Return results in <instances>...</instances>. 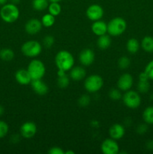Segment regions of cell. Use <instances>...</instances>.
I'll use <instances>...</instances> for the list:
<instances>
[{
  "label": "cell",
  "mask_w": 153,
  "mask_h": 154,
  "mask_svg": "<svg viewBox=\"0 0 153 154\" xmlns=\"http://www.w3.org/2000/svg\"><path fill=\"white\" fill-rule=\"evenodd\" d=\"M42 51V45L40 42L34 40L28 41L21 46V52L25 57L34 58L40 54Z\"/></svg>",
  "instance_id": "5"
},
{
  "label": "cell",
  "mask_w": 153,
  "mask_h": 154,
  "mask_svg": "<svg viewBox=\"0 0 153 154\" xmlns=\"http://www.w3.org/2000/svg\"><path fill=\"white\" fill-rule=\"evenodd\" d=\"M8 0H0V5H4V4L8 3Z\"/></svg>",
  "instance_id": "40"
},
{
  "label": "cell",
  "mask_w": 153,
  "mask_h": 154,
  "mask_svg": "<svg viewBox=\"0 0 153 154\" xmlns=\"http://www.w3.org/2000/svg\"><path fill=\"white\" fill-rule=\"evenodd\" d=\"M91 29L92 32L97 36L103 35L107 33V24L101 20L94 21L92 24Z\"/></svg>",
  "instance_id": "17"
},
{
  "label": "cell",
  "mask_w": 153,
  "mask_h": 154,
  "mask_svg": "<svg viewBox=\"0 0 153 154\" xmlns=\"http://www.w3.org/2000/svg\"><path fill=\"white\" fill-rule=\"evenodd\" d=\"M140 47L145 52L153 53V37L145 36L141 41Z\"/></svg>",
  "instance_id": "21"
},
{
  "label": "cell",
  "mask_w": 153,
  "mask_h": 154,
  "mask_svg": "<svg viewBox=\"0 0 153 154\" xmlns=\"http://www.w3.org/2000/svg\"><path fill=\"white\" fill-rule=\"evenodd\" d=\"M55 63L57 69L67 72L74 66V58L68 51L62 50L58 51L56 55Z\"/></svg>",
  "instance_id": "1"
},
{
  "label": "cell",
  "mask_w": 153,
  "mask_h": 154,
  "mask_svg": "<svg viewBox=\"0 0 153 154\" xmlns=\"http://www.w3.org/2000/svg\"><path fill=\"white\" fill-rule=\"evenodd\" d=\"M140 48V44L138 42V40L134 38L128 39L126 44V49L128 52L130 54H135L138 52Z\"/></svg>",
  "instance_id": "19"
},
{
  "label": "cell",
  "mask_w": 153,
  "mask_h": 154,
  "mask_svg": "<svg viewBox=\"0 0 153 154\" xmlns=\"http://www.w3.org/2000/svg\"><path fill=\"white\" fill-rule=\"evenodd\" d=\"M0 51H1V49H0Z\"/></svg>",
  "instance_id": "44"
},
{
  "label": "cell",
  "mask_w": 153,
  "mask_h": 154,
  "mask_svg": "<svg viewBox=\"0 0 153 154\" xmlns=\"http://www.w3.org/2000/svg\"><path fill=\"white\" fill-rule=\"evenodd\" d=\"M90 101L91 99L88 95H82L78 99V103L81 107H86L89 105Z\"/></svg>",
  "instance_id": "33"
},
{
  "label": "cell",
  "mask_w": 153,
  "mask_h": 154,
  "mask_svg": "<svg viewBox=\"0 0 153 154\" xmlns=\"http://www.w3.org/2000/svg\"><path fill=\"white\" fill-rule=\"evenodd\" d=\"M109 97L113 101H117L122 99V95L121 90L119 89H111L109 92Z\"/></svg>",
  "instance_id": "31"
},
{
  "label": "cell",
  "mask_w": 153,
  "mask_h": 154,
  "mask_svg": "<svg viewBox=\"0 0 153 154\" xmlns=\"http://www.w3.org/2000/svg\"><path fill=\"white\" fill-rule=\"evenodd\" d=\"M15 80L19 84L22 86H26L31 84L32 79L28 70L25 69H18L14 75Z\"/></svg>",
  "instance_id": "14"
},
{
  "label": "cell",
  "mask_w": 153,
  "mask_h": 154,
  "mask_svg": "<svg viewBox=\"0 0 153 154\" xmlns=\"http://www.w3.org/2000/svg\"><path fill=\"white\" fill-rule=\"evenodd\" d=\"M55 43V38L51 35H46L43 39V45L46 48H50Z\"/></svg>",
  "instance_id": "32"
},
{
  "label": "cell",
  "mask_w": 153,
  "mask_h": 154,
  "mask_svg": "<svg viewBox=\"0 0 153 154\" xmlns=\"http://www.w3.org/2000/svg\"><path fill=\"white\" fill-rule=\"evenodd\" d=\"M48 11L54 17L58 16L62 12V6L59 2H50L48 5Z\"/></svg>",
  "instance_id": "26"
},
{
  "label": "cell",
  "mask_w": 153,
  "mask_h": 154,
  "mask_svg": "<svg viewBox=\"0 0 153 154\" xmlns=\"http://www.w3.org/2000/svg\"><path fill=\"white\" fill-rule=\"evenodd\" d=\"M134 84V78L129 73H124L118 78L117 81V88L121 91L126 92L130 90Z\"/></svg>",
  "instance_id": "11"
},
{
  "label": "cell",
  "mask_w": 153,
  "mask_h": 154,
  "mask_svg": "<svg viewBox=\"0 0 153 154\" xmlns=\"http://www.w3.org/2000/svg\"><path fill=\"white\" fill-rule=\"evenodd\" d=\"M112 41H111L110 35H103L98 36L97 41V45L100 49L105 50L110 48L111 45Z\"/></svg>",
  "instance_id": "20"
},
{
  "label": "cell",
  "mask_w": 153,
  "mask_h": 154,
  "mask_svg": "<svg viewBox=\"0 0 153 154\" xmlns=\"http://www.w3.org/2000/svg\"><path fill=\"white\" fill-rule=\"evenodd\" d=\"M69 76L73 81H82L86 76V72L85 69L82 66H75L70 70Z\"/></svg>",
  "instance_id": "18"
},
{
  "label": "cell",
  "mask_w": 153,
  "mask_h": 154,
  "mask_svg": "<svg viewBox=\"0 0 153 154\" xmlns=\"http://www.w3.org/2000/svg\"><path fill=\"white\" fill-rule=\"evenodd\" d=\"M127 23L123 18L117 17L112 18L107 23V33L112 37H117L125 32Z\"/></svg>",
  "instance_id": "3"
},
{
  "label": "cell",
  "mask_w": 153,
  "mask_h": 154,
  "mask_svg": "<svg viewBox=\"0 0 153 154\" xmlns=\"http://www.w3.org/2000/svg\"><path fill=\"white\" fill-rule=\"evenodd\" d=\"M0 58L6 62L11 61L14 58V52L10 48H4L0 51Z\"/></svg>",
  "instance_id": "24"
},
{
  "label": "cell",
  "mask_w": 153,
  "mask_h": 154,
  "mask_svg": "<svg viewBox=\"0 0 153 154\" xmlns=\"http://www.w3.org/2000/svg\"><path fill=\"white\" fill-rule=\"evenodd\" d=\"M146 148L149 150H153V140H149L147 141Z\"/></svg>",
  "instance_id": "38"
},
{
  "label": "cell",
  "mask_w": 153,
  "mask_h": 154,
  "mask_svg": "<svg viewBox=\"0 0 153 154\" xmlns=\"http://www.w3.org/2000/svg\"><path fill=\"white\" fill-rule=\"evenodd\" d=\"M30 84L33 91L39 96H45L49 91V87L42 79L32 80Z\"/></svg>",
  "instance_id": "15"
},
{
  "label": "cell",
  "mask_w": 153,
  "mask_h": 154,
  "mask_svg": "<svg viewBox=\"0 0 153 154\" xmlns=\"http://www.w3.org/2000/svg\"><path fill=\"white\" fill-rule=\"evenodd\" d=\"M136 131L140 135H143V134H145L148 131V124L145 123L138 125L136 129Z\"/></svg>",
  "instance_id": "35"
},
{
  "label": "cell",
  "mask_w": 153,
  "mask_h": 154,
  "mask_svg": "<svg viewBox=\"0 0 153 154\" xmlns=\"http://www.w3.org/2000/svg\"><path fill=\"white\" fill-rule=\"evenodd\" d=\"M124 105L130 109H136L141 105V96L139 93L134 90H129L125 92L122 97Z\"/></svg>",
  "instance_id": "7"
},
{
  "label": "cell",
  "mask_w": 153,
  "mask_h": 154,
  "mask_svg": "<svg viewBox=\"0 0 153 154\" xmlns=\"http://www.w3.org/2000/svg\"><path fill=\"white\" fill-rule=\"evenodd\" d=\"M104 86V80L99 75H91L84 81V88L88 93H97Z\"/></svg>",
  "instance_id": "6"
},
{
  "label": "cell",
  "mask_w": 153,
  "mask_h": 154,
  "mask_svg": "<svg viewBox=\"0 0 153 154\" xmlns=\"http://www.w3.org/2000/svg\"><path fill=\"white\" fill-rule=\"evenodd\" d=\"M150 84L148 81H139L137 84V90L140 93H146L149 90Z\"/></svg>",
  "instance_id": "28"
},
{
  "label": "cell",
  "mask_w": 153,
  "mask_h": 154,
  "mask_svg": "<svg viewBox=\"0 0 153 154\" xmlns=\"http://www.w3.org/2000/svg\"><path fill=\"white\" fill-rule=\"evenodd\" d=\"M32 8L37 11L46 10L49 5V0H32Z\"/></svg>",
  "instance_id": "22"
},
{
  "label": "cell",
  "mask_w": 153,
  "mask_h": 154,
  "mask_svg": "<svg viewBox=\"0 0 153 154\" xmlns=\"http://www.w3.org/2000/svg\"><path fill=\"white\" fill-rule=\"evenodd\" d=\"M130 60L128 57L123 56L118 60V66L121 69H126L130 66Z\"/></svg>",
  "instance_id": "29"
},
{
  "label": "cell",
  "mask_w": 153,
  "mask_h": 154,
  "mask_svg": "<svg viewBox=\"0 0 153 154\" xmlns=\"http://www.w3.org/2000/svg\"><path fill=\"white\" fill-rule=\"evenodd\" d=\"M100 150L104 154H117L119 153V145L116 140L106 138L101 143Z\"/></svg>",
  "instance_id": "8"
},
{
  "label": "cell",
  "mask_w": 153,
  "mask_h": 154,
  "mask_svg": "<svg viewBox=\"0 0 153 154\" xmlns=\"http://www.w3.org/2000/svg\"><path fill=\"white\" fill-rule=\"evenodd\" d=\"M49 154H64V151L59 147H52L48 150Z\"/></svg>",
  "instance_id": "36"
},
{
  "label": "cell",
  "mask_w": 153,
  "mask_h": 154,
  "mask_svg": "<svg viewBox=\"0 0 153 154\" xmlns=\"http://www.w3.org/2000/svg\"><path fill=\"white\" fill-rule=\"evenodd\" d=\"M37 126L34 122L27 121L22 123L20 129V135L24 138H32L37 133Z\"/></svg>",
  "instance_id": "9"
},
{
  "label": "cell",
  "mask_w": 153,
  "mask_h": 154,
  "mask_svg": "<svg viewBox=\"0 0 153 154\" xmlns=\"http://www.w3.org/2000/svg\"><path fill=\"white\" fill-rule=\"evenodd\" d=\"M11 1V3H14V4L15 5H17L18 3L20 2L21 0H10Z\"/></svg>",
  "instance_id": "41"
},
{
  "label": "cell",
  "mask_w": 153,
  "mask_h": 154,
  "mask_svg": "<svg viewBox=\"0 0 153 154\" xmlns=\"http://www.w3.org/2000/svg\"><path fill=\"white\" fill-rule=\"evenodd\" d=\"M125 134V129L124 126L119 123H115L110 126L109 129V135L111 138L115 140H119L124 137Z\"/></svg>",
  "instance_id": "16"
},
{
  "label": "cell",
  "mask_w": 153,
  "mask_h": 154,
  "mask_svg": "<svg viewBox=\"0 0 153 154\" xmlns=\"http://www.w3.org/2000/svg\"><path fill=\"white\" fill-rule=\"evenodd\" d=\"M0 17L7 23H13L20 17V10L16 5L6 3L0 9Z\"/></svg>",
  "instance_id": "2"
},
{
  "label": "cell",
  "mask_w": 153,
  "mask_h": 154,
  "mask_svg": "<svg viewBox=\"0 0 153 154\" xmlns=\"http://www.w3.org/2000/svg\"><path fill=\"white\" fill-rule=\"evenodd\" d=\"M144 72L148 75V79L153 81V60H151L148 64L146 65Z\"/></svg>",
  "instance_id": "34"
},
{
  "label": "cell",
  "mask_w": 153,
  "mask_h": 154,
  "mask_svg": "<svg viewBox=\"0 0 153 154\" xmlns=\"http://www.w3.org/2000/svg\"><path fill=\"white\" fill-rule=\"evenodd\" d=\"M62 0H49L50 2H60Z\"/></svg>",
  "instance_id": "43"
},
{
  "label": "cell",
  "mask_w": 153,
  "mask_h": 154,
  "mask_svg": "<svg viewBox=\"0 0 153 154\" xmlns=\"http://www.w3.org/2000/svg\"><path fill=\"white\" fill-rule=\"evenodd\" d=\"M64 153L65 154H74L75 153L74 151H72V150H68V151L64 152Z\"/></svg>",
  "instance_id": "42"
},
{
  "label": "cell",
  "mask_w": 153,
  "mask_h": 154,
  "mask_svg": "<svg viewBox=\"0 0 153 154\" xmlns=\"http://www.w3.org/2000/svg\"><path fill=\"white\" fill-rule=\"evenodd\" d=\"M40 21H41V23L42 25H43V26L46 27V28H50V27L54 25L56 19H55V17H54L53 15L48 13V14H44L43 17H42Z\"/></svg>",
  "instance_id": "25"
},
{
  "label": "cell",
  "mask_w": 153,
  "mask_h": 154,
  "mask_svg": "<svg viewBox=\"0 0 153 154\" xmlns=\"http://www.w3.org/2000/svg\"><path fill=\"white\" fill-rule=\"evenodd\" d=\"M95 55L94 51L90 48H86L83 49L79 55L80 63L83 66H89L94 63Z\"/></svg>",
  "instance_id": "13"
},
{
  "label": "cell",
  "mask_w": 153,
  "mask_h": 154,
  "mask_svg": "<svg viewBox=\"0 0 153 154\" xmlns=\"http://www.w3.org/2000/svg\"><path fill=\"white\" fill-rule=\"evenodd\" d=\"M70 84V78L66 74L58 76L57 78V86L61 89L67 88Z\"/></svg>",
  "instance_id": "27"
},
{
  "label": "cell",
  "mask_w": 153,
  "mask_h": 154,
  "mask_svg": "<svg viewBox=\"0 0 153 154\" xmlns=\"http://www.w3.org/2000/svg\"><path fill=\"white\" fill-rule=\"evenodd\" d=\"M142 119L148 125H153V106H148L142 112Z\"/></svg>",
  "instance_id": "23"
},
{
  "label": "cell",
  "mask_w": 153,
  "mask_h": 154,
  "mask_svg": "<svg viewBox=\"0 0 153 154\" xmlns=\"http://www.w3.org/2000/svg\"><path fill=\"white\" fill-rule=\"evenodd\" d=\"M148 77L145 72H142L139 75V81H148Z\"/></svg>",
  "instance_id": "37"
},
{
  "label": "cell",
  "mask_w": 153,
  "mask_h": 154,
  "mask_svg": "<svg viewBox=\"0 0 153 154\" xmlns=\"http://www.w3.org/2000/svg\"><path fill=\"white\" fill-rule=\"evenodd\" d=\"M4 108H3L2 105H0V116L2 115V114H4Z\"/></svg>",
  "instance_id": "39"
},
{
  "label": "cell",
  "mask_w": 153,
  "mask_h": 154,
  "mask_svg": "<svg viewBox=\"0 0 153 154\" xmlns=\"http://www.w3.org/2000/svg\"><path fill=\"white\" fill-rule=\"evenodd\" d=\"M28 73L32 80L42 79L46 73V67L41 60L34 59L32 60L27 67Z\"/></svg>",
  "instance_id": "4"
},
{
  "label": "cell",
  "mask_w": 153,
  "mask_h": 154,
  "mask_svg": "<svg viewBox=\"0 0 153 154\" xmlns=\"http://www.w3.org/2000/svg\"><path fill=\"white\" fill-rule=\"evenodd\" d=\"M42 27H43V25L40 20L37 19V18H32V19L28 20L26 22L25 25V30L28 35H34L40 32Z\"/></svg>",
  "instance_id": "12"
},
{
  "label": "cell",
  "mask_w": 153,
  "mask_h": 154,
  "mask_svg": "<svg viewBox=\"0 0 153 154\" xmlns=\"http://www.w3.org/2000/svg\"><path fill=\"white\" fill-rule=\"evenodd\" d=\"M9 131L8 124L5 121L0 120V139L4 138Z\"/></svg>",
  "instance_id": "30"
},
{
  "label": "cell",
  "mask_w": 153,
  "mask_h": 154,
  "mask_svg": "<svg viewBox=\"0 0 153 154\" xmlns=\"http://www.w3.org/2000/svg\"><path fill=\"white\" fill-rule=\"evenodd\" d=\"M104 14V11L103 8L98 4L91 5L90 6H88L86 11V17L92 21L100 20L103 17Z\"/></svg>",
  "instance_id": "10"
}]
</instances>
